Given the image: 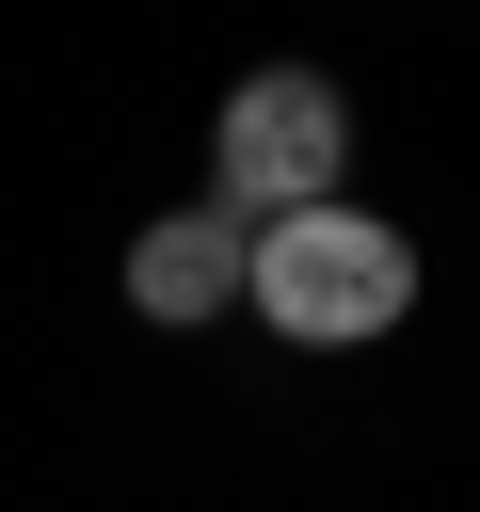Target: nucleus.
Here are the masks:
<instances>
[{
    "label": "nucleus",
    "mask_w": 480,
    "mask_h": 512,
    "mask_svg": "<svg viewBox=\"0 0 480 512\" xmlns=\"http://www.w3.org/2000/svg\"><path fill=\"white\" fill-rule=\"evenodd\" d=\"M240 304L288 336V352H368L416 320V240L384 208H288V224H240Z\"/></svg>",
    "instance_id": "f257e3e1"
},
{
    "label": "nucleus",
    "mask_w": 480,
    "mask_h": 512,
    "mask_svg": "<svg viewBox=\"0 0 480 512\" xmlns=\"http://www.w3.org/2000/svg\"><path fill=\"white\" fill-rule=\"evenodd\" d=\"M336 192H352V96L320 64L224 80V112H208V208L224 224H288V208H336Z\"/></svg>",
    "instance_id": "f03ea898"
},
{
    "label": "nucleus",
    "mask_w": 480,
    "mask_h": 512,
    "mask_svg": "<svg viewBox=\"0 0 480 512\" xmlns=\"http://www.w3.org/2000/svg\"><path fill=\"white\" fill-rule=\"evenodd\" d=\"M128 304H144V320H224V304H240V224H224L208 192L160 208V224L128 240Z\"/></svg>",
    "instance_id": "7ed1b4c3"
}]
</instances>
